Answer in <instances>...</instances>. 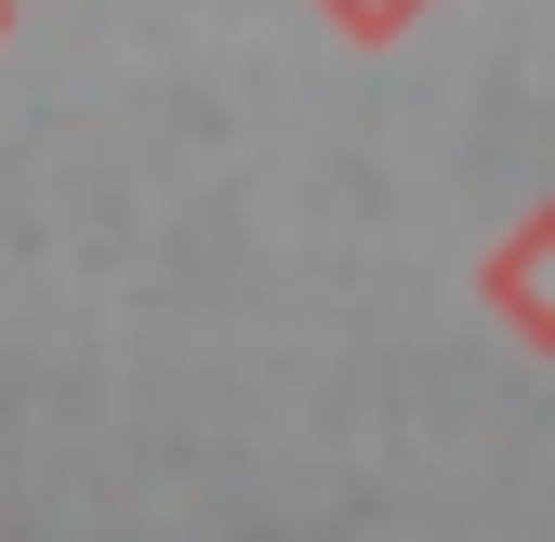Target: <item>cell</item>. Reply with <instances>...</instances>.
I'll return each instance as SVG.
<instances>
[{"instance_id": "1", "label": "cell", "mask_w": 555, "mask_h": 542, "mask_svg": "<svg viewBox=\"0 0 555 542\" xmlns=\"http://www.w3.org/2000/svg\"><path fill=\"white\" fill-rule=\"evenodd\" d=\"M476 305H490L516 345H542L555 358V198H529V212L476 251Z\"/></svg>"}, {"instance_id": "2", "label": "cell", "mask_w": 555, "mask_h": 542, "mask_svg": "<svg viewBox=\"0 0 555 542\" xmlns=\"http://www.w3.org/2000/svg\"><path fill=\"white\" fill-rule=\"evenodd\" d=\"M318 14H331L344 40H397L410 14H437V0H318Z\"/></svg>"}, {"instance_id": "3", "label": "cell", "mask_w": 555, "mask_h": 542, "mask_svg": "<svg viewBox=\"0 0 555 542\" xmlns=\"http://www.w3.org/2000/svg\"><path fill=\"white\" fill-rule=\"evenodd\" d=\"M0 27H14V0H0Z\"/></svg>"}]
</instances>
